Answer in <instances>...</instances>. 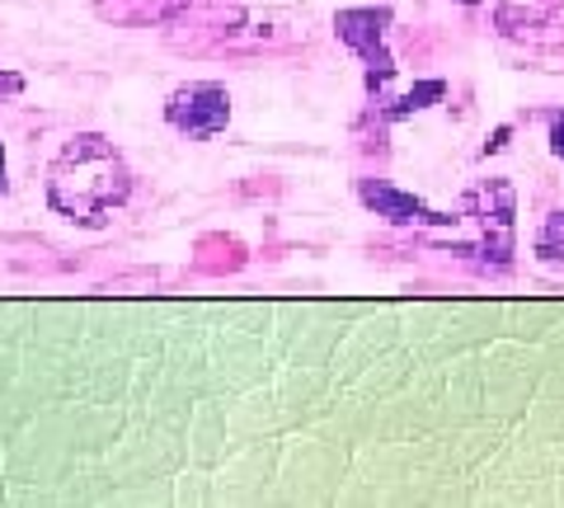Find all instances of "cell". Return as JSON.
<instances>
[{"instance_id":"cell-9","label":"cell","mask_w":564,"mask_h":508,"mask_svg":"<svg viewBox=\"0 0 564 508\" xmlns=\"http://www.w3.org/2000/svg\"><path fill=\"white\" fill-rule=\"evenodd\" d=\"M443 95H447L443 80H419L410 95H400L391 109H386V118H391V122H395V118H410V114H419V109H429V104H437Z\"/></svg>"},{"instance_id":"cell-6","label":"cell","mask_w":564,"mask_h":508,"mask_svg":"<svg viewBox=\"0 0 564 508\" xmlns=\"http://www.w3.org/2000/svg\"><path fill=\"white\" fill-rule=\"evenodd\" d=\"M560 20V0H494V29L503 39L532 43L541 39V29H551Z\"/></svg>"},{"instance_id":"cell-12","label":"cell","mask_w":564,"mask_h":508,"mask_svg":"<svg viewBox=\"0 0 564 508\" xmlns=\"http://www.w3.org/2000/svg\"><path fill=\"white\" fill-rule=\"evenodd\" d=\"M0 188H6V151H0Z\"/></svg>"},{"instance_id":"cell-3","label":"cell","mask_w":564,"mask_h":508,"mask_svg":"<svg viewBox=\"0 0 564 508\" xmlns=\"http://www.w3.org/2000/svg\"><path fill=\"white\" fill-rule=\"evenodd\" d=\"M391 6H358V10H339L334 14V33L339 43L358 52V62L367 66V90H386L395 76V57L386 47V33H391Z\"/></svg>"},{"instance_id":"cell-13","label":"cell","mask_w":564,"mask_h":508,"mask_svg":"<svg viewBox=\"0 0 564 508\" xmlns=\"http://www.w3.org/2000/svg\"><path fill=\"white\" fill-rule=\"evenodd\" d=\"M456 6H480V0H456Z\"/></svg>"},{"instance_id":"cell-7","label":"cell","mask_w":564,"mask_h":508,"mask_svg":"<svg viewBox=\"0 0 564 508\" xmlns=\"http://www.w3.org/2000/svg\"><path fill=\"white\" fill-rule=\"evenodd\" d=\"M188 0H95V14L104 24L122 29H147V24H170L174 14H184Z\"/></svg>"},{"instance_id":"cell-10","label":"cell","mask_w":564,"mask_h":508,"mask_svg":"<svg viewBox=\"0 0 564 508\" xmlns=\"http://www.w3.org/2000/svg\"><path fill=\"white\" fill-rule=\"evenodd\" d=\"M551 151L564 161V114H551Z\"/></svg>"},{"instance_id":"cell-4","label":"cell","mask_w":564,"mask_h":508,"mask_svg":"<svg viewBox=\"0 0 564 508\" xmlns=\"http://www.w3.org/2000/svg\"><path fill=\"white\" fill-rule=\"evenodd\" d=\"M165 122L193 142H212L231 122V95L217 80H188L165 99Z\"/></svg>"},{"instance_id":"cell-1","label":"cell","mask_w":564,"mask_h":508,"mask_svg":"<svg viewBox=\"0 0 564 508\" xmlns=\"http://www.w3.org/2000/svg\"><path fill=\"white\" fill-rule=\"evenodd\" d=\"M132 194V170L118 147L99 132H80L47 165V203L52 213L76 226H104Z\"/></svg>"},{"instance_id":"cell-2","label":"cell","mask_w":564,"mask_h":508,"mask_svg":"<svg viewBox=\"0 0 564 508\" xmlns=\"http://www.w3.org/2000/svg\"><path fill=\"white\" fill-rule=\"evenodd\" d=\"M456 213H462L475 236H480V245H475V255L494 259V269H508L513 264V236H518V188L508 180H485L475 184L470 194H462V203H456Z\"/></svg>"},{"instance_id":"cell-8","label":"cell","mask_w":564,"mask_h":508,"mask_svg":"<svg viewBox=\"0 0 564 508\" xmlns=\"http://www.w3.org/2000/svg\"><path fill=\"white\" fill-rule=\"evenodd\" d=\"M532 250L541 264H551V269H564V207L560 213H551L541 226H536V236H532Z\"/></svg>"},{"instance_id":"cell-5","label":"cell","mask_w":564,"mask_h":508,"mask_svg":"<svg viewBox=\"0 0 564 508\" xmlns=\"http://www.w3.org/2000/svg\"><path fill=\"white\" fill-rule=\"evenodd\" d=\"M358 198L372 207L377 217L395 221V226H452L456 221L452 213H433L423 198L404 194V188L391 184V180H358Z\"/></svg>"},{"instance_id":"cell-11","label":"cell","mask_w":564,"mask_h":508,"mask_svg":"<svg viewBox=\"0 0 564 508\" xmlns=\"http://www.w3.org/2000/svg\"><path fill=\"white\" fill-rule=\"evenodd\" d=\"M24 90V76L20 72H0V95H20Z\"/></svg>"}]
</instances>
